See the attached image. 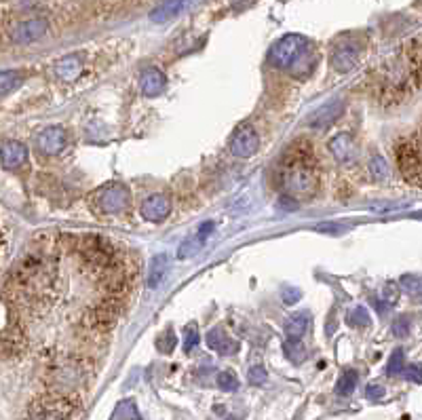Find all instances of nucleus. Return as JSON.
<instances>
[{"label": "nucleus", "mask_w": 422, "mask_h": 420, "mask_svg": "<svg viewBox=\"0 0 422 420\" xmlns=\"http://www.w3.org/2000/svg\"><path fill=\"white\" fill-rule=\"evenodd\" d=\"M28 159V148L20 140H9L3 144V167L5 169H18Z\"/></svg>", "instance_id": "21"}, {"label": "nucleus", "mask_w": 422, "mask_h": 420, "mask_svg": "<svg viewBox=\"0 0 422 420\" xmlns=\"http://www.w3.org/2000/svg\"><path fill=\"white\" fill-rule=\"evenodd\" d=\"M167 77L159 68H146L140 77V89L146 98H157L165 91Z\"/></svg>", "instance_id": "19"}, {"label": "nucleus", "mask_w": 422, "mask_h": 420, "mask_svg": "<svg viewBox=\"0 0 422 420\" xmlns=\"http://www.w3.org/2000/svg\"><path fill=\"white\" fill-rule=\"evenodd\" d=\"M260 148V138L251 125H241L230 142V152L239 159H249L258 152Z\"/></svg>", "instance_id": "10"}, {"label": "nucleus", "mask_w": 422, "mask_h": 420, "mask_svg": "<svg viewBox=\"0 0 422 420\" xmlns=\"http://www.w3.org/2000/svg\"><path fill=\"white\" fill-rule=\"evenodd\" d=\"M399 285L403 291L407 294H422V275H414V273H407L399 279Z\"/></svg>", "instance_id": "31"}, {"label": "nucleus", "mask_w": 422, "mask_h": 420, "mask_svg": "<svg viewBox=\"0 0 422 420\" xmlns=\"http://www.w3.org/2000/svg\"><path fill=\"white\" fill-rule=\"evenodd\" d=\"M190 3V0H165L163 5H159L152 13H150V20L154 24H165L173 18H178L182 13V9Z\"/></svg>", "instance_id": "24"}, {"label": "nucleus", "mask_w": 422, "mask_h": 420, "mask_svg": "<svg viewBox=\"0 0 422 420\" xmlns=\"http://www.w3.org/2000/svg\"><path fill=\"white\" fill-rule=\"evenodd\" d=\"M283 353H285V357L291 361V363H302L304 359H306V346L300 342V340H285V344H283Z\"/></svg>", "instance_id": "28"}, {"label": "nucleus", "mask_w": 422, "mask_h": 420, "mask_svg": "<svg viewBox=\"0 0 422 420\" xmlns=\"http://www.w3.org/2000/svg\"><path fill=\"white\" fill-rule=\"evenodd\" d=\"M228 420H235V418H228Z\"/></svg>", "instance_id": "44"}, {"label": "nucleus", "mask_w": 422, "mask_h": 420, "mask_svg": "<svg viewBox=\"0 0 422 420\" xmlns=\"http://www.w3.org/2000/svg\"><path fill=\"white\" fill-rule=\"evenodd\" d=\"M68 239H70V249L81 260V264L87 270L95 273L98 277L102 273H106L108 268H112L117 262H121L117 245L104 235L87 232V235L68 237Z\"/></svg>", "instance_id": "5"}, {"label": "nucleus", "mask_w": 422, "mask_h": 420, "mask_svg": "<svg viewBox=\"0 0 422 420\" xmlns=\"http://www.w3.org/2000/svg\"><path fill=\"white\" fill-rule=\"evenodd\" d=\"M169 268H171V258H169V256H165V254H157V256L150 260L148 287H150V289H157V287L163 283V279L167 277Z\"/></svg>", "instance_id": "23"}, {"label": "nucleus", "mask_w": 422, "mask_h": 420, "mask_svg": "<svg viewBox=\"0 0 422 420\" xmlns=\"http://www.w3.org/2000/svg\"><path fill=\"white\" fill-rule=\"evenodd\" d=\"M129 205V190L123 184L106 186L98 197V207L102 214H119Z\"/></svg>", "instance_id": "11"}, {"label": "nucleus", "mask_w": 422, "mask_h": 420, "mask_svg": "<svg viewBox=\"0 0 422 420\" xmlns=\"http://www.w3.org/2000/svg\"><path fill=\"white\" fill-rule=\"evenodd\" d=\"M346 321H348V325H355V327H365V325H369V323H371V317H369V310H367L365 306H355V308L348 313Z\"/></svg>", "instance_id": "30"}, {"label": "nucleus", "mask_w": 422, "mask_h": 420, "mask_svg": "<svg viewBox=\"0 0 422 420\" xmlns=\"http://www.w3.org/2000/svg\"><path fill=\"white\" fill-rule=\"evenodd\" d=\"M83 405V397L41 393L28 405L24 420H72Z\"/></svg>", "instance_id": "6"}, {"label": "nucleus", "mask_w": 422, "mask_h": 420, "mask_svg": "<svg viewBox=\"0 0 422 420\" xmlns=\"http://www.w3.org/2000/svg\"><path fill=\"white\" fill-rule=\"evenodd\" d=\"M403 369H405V353L401 348H397V350H393L388 363H386V374L397 376V374H403Z\"/></svg>", "instance_id": "33"}, {"label": "nucleus", "mask_w": 422, "mask_h": 420, "mask_svg": "<svg viewBox=\"0 0 422 420\" xmlns=\"http://www.w3.org/2000/svg\"><path fill=\"white\" fill-rule=\"evenodd\" d=\"M26 81V74L22 70H3V77H0V87H3V96H9L13 89L22 87Z\"/></svg>", "instance_id": "26"}, {"label": "nucleus", "mask_w": 422, "mask_h": 420, "mask_svg": "<svg viewBox=\"0 0 422 420\" xmlns=\"http://www.w3.org/2000/svg\"><path fill=\"white\" fill-rule=\"evenodd\" d=\"M369 176L374 180H378V182H382V180L388 178V165H386V161L380 155L371 157V161H369Z\"/></svg>", "instance_id": "32"}, {"label": "nucleus", "mask_w": 422, "mask_h": 420, "mask_svg": "<svg viewBox=\"0 0 422 420\" xmlns=\"http://www.w3.org/2000/svg\"><path fill=\"white\" fill-rule=\"evenodd\" d=\"M26 346V332L22 323L13 317L9 319V313L5 308V325H3V355L7 359L18 357Z\"/></svg>", "instance_id": "9"}, {"label": "nucleus", "mask_w": 422, "mask_h": 420, "mask_svg": "<svg viewBox=\"0 0 422 420\" xmlns=\"http://www.w3.org/2000/svg\"><path fill=\"white\" fill-rule=\"evenodd\" d=\"M66 144H68V133H66L64 127H58V125L47 127L39 136V148H41V152H45L49 157H55V155L64 152Z\"/></svg>", "instance_id": "14"}, {"label": "nucleus", "mask_w": 422, "mask_h": 420, "mask_svg": "<svg viewBox=\"0 0 422 420\" xmlns=\"http://www.w3.org/2000/svg\"><path fill=\"white\" fill-rule=\"evenodd\" d=\"M308 323H310V317H308V313H294V315H289L287 319H285V336L289 338V340H300L304 334H306V329H308Z\"/></svg>", "instance_id": "25"}, {"label": "nucleus", "mask_w": 422, "mask_h": 420, "mask_svg": "<svg viewBox=\"0 0 422 420\" xmlns=\"http://www.w3.org/2000/svg\"><path fill=\"white\" fill-rule=\"evenodd\" d=\"M405 81L411 89L422 87V39L416 41L407 51V74Z\"/></svg>", "instance_id": "18"}, {"label": "nucleus", "mask_w": 422, "mask_h": 420, "mask_svg": "<svg viewBox=\"0 0 422 420\" xmlns=\"http://www.w3.org/2000/svg\"><path fill=\"white\" fill-rule=\"evenodd\" d=\"M327 150L338 163H350L357 159V144L348 133H336L327 142Z\"/></svg>", "instance_id": "15"}, {"label": "nucleus", "mask_w": 422, "mask_h": 420, "mask_svg": "<svg viewBox=\"0 0 422 420\" xmlns=\"http://www.w3.org/2000/svg\"><path fill=\"white\" fill-rule=\"evenodd\" d=\"M420 140H422V133H420Z\"/></svg>", "instance_id": "45"}, {"label": "nucleus", "mask_w": 422, "mask_h": 420, "mask_svg": "<svg viewBox=\"0 0 422 420\" xmlns=\"http://www.w3.org/2000/svg\"><path fill=\"white\" fill-rule=\"evenodd\" d=\"M199 342H201V338H199V329H197V325H194V323L186 325V329H184V350L190 353Z\"/></svg>", "instance_id": "34"}, {"label": "nucleus", "mask_w": 422, "mask_h": 420, "mask_svg": "<svg viewBox=\"0 0 422 420\" xmlns=\"http://www.w3.org/2000/svg\"><path fill=\"white\" fill-rule=\"evenodd\" d=\"M211 230H213V222H205V224H203V228H199V235H197V239H199V241L203 243V241L207 239V235H209Z\"/></svg>", "instance_id": "42"}, {"label": "nucleus", "mask_w": 422, "mask_h": 420, "mask_svg": "<svg viewBox=\"0 0 422 420\" xmlns=\"http://www.w3.org/2000/svg\"><path fill=\"white\" fill-rule=\"evenodd\" d=\"M268 60L272 66L287 70L294 77H308L317 64V55H315L310 43L300 34H287V37L279 39L270 47Z\"/></svg>", "instance_id": "4"}, {"label": "nucleus", "mask_w": 422, "mask_h": 420, "mask_svg": "<svg viewBox=\"0 0 422 420\" xmlns=\"http://www.w3.org/2000/svg\"><path fill=\"white\" fill-rule=\"evenodd\" d=\"M81 72H83V60H81L79 53L66 55V58H62V60L55 64V74H58L62 81H66V83L77 81V79L81 77Z\"/></svg>", "instance_id": "22"}, {"label": "nucleus", "mask_w": 422, "mask_h": 420, "mask_svg": "<svg viewBox=\"0 0 422 420\" xmlns=\"http://www.w3.org/2000/svg\"><path fill=\"white\" fill-rule=\"evenodd\" d=\"M393 334H395L397 338L407 336V334H409V319H407V317H399V319H395V323H393Z\"/></svg>", "instance_id": "39"}, {"label": "nucleus", "mask_w": 422, "mask_h": 420, "mask_svg": "<svg viewBox=\"0 0 422 420\" xmlns=\"http://www.w3.org/2000/svg\"><path fill=\"white\" fill-rule=\"evenodd\" d=\"M300 289H285V294H283V300H285V304H296L298 300H300Z\"/></svg>", "instance_id": "40"}, {"label": "nucleus", "mask_w": 422, "mask_h": 420, "mask_svg": "<svg viewBox=\"0 0 422 420\" xmlns=\"http://www.w3.org/2000/svg\"><path fill=\"white\" fill-rule=\"evenodd\" d=\"M218 386H220L222 391H226V393H232V391L239 388V380H237V376H235L232 372H222V374L218 376Z\"/></svg>", "instance_id": "35"}, {"label": "nucleus", "mask_w": 422, "mask_h": 420, "mask_svg": "<svg viewBox=\"0 0 422 420\" xmlns=\"http://www.w3.org/2000/svg\"><path fill=\"white\" fill-rule=\"evenodd\" d=\"M275 182L283 195L296 201L315 197L319 190V161L306 142H296L283 152Z\"/></svg>", "instance_id": "2"}, {"label": "nucleus", "mask_w": 422, "mask_h": 420, "mask_svg": "<svg viewBox=\"0 0 422 420\" xmlns=\"http://www.w3.org/2000/svg\"><path fill=\"white\" fill-rule=\"evenodd\" d=\"M171 211V203L165 195H150L148 199H144L140 214L146 222H161L169 216Z\"/></svg>", "instance_id": "16"}, {"label": "nucleus", "mask_w": 422, "mask_h": 420, "mask_svg": "<svg viewBox=\"0 0 422 420\" xmlns=\"http://www.w3.org/2000/svg\"><path fill=\"white\" fill-rule=\"evenodd\" d=\"M247 380H249V384H253V386H262V384L268 380V374H266V369H264L262 365H253V367H249V372H247Z\"/></svg>", "instance_id": "37"}, {"label": "nucleus", "mask_w": 422, "mask_h": 420, "mask_svg": "<svg viewBox=\"0 0 422 420\" xmlns=\"http://www.w3.org/2000/svg\"><path fill=\"white\" fill-rule=\"evenodd\" d=\"M342 110H344V104L340 100H329L308 117V125L315 129H323V127L331 125L342 114Z\"/></svg>", "instance_id": "17"}, {"label": "nucleus", "mask_w": 422, "mask_h": 420, "mask_svg": "<svg viewBox=\"0 0 422 420\" xmlns=\"http://www.w3.org/2000/svg\"><path fill=\"white\" fill-rule=\"evenodd\" d=\"M93 363L87 357H64L53 361L45 372L47 391L45 393H60V395H77L83 397L81 391L93 378Z\"/></svg>", "instance_id": "3"}, {"label": "nucleus", "mask_w": 422, "mask_h": 420, "mask_svg": "<svg viewBox=\"0 0 422 420\" xmlns=\"http://www.w3.org/2000/svg\"><path fill=\"white\" fill-rule=\"evenodd\" d=\"M49 30V24L47 20H41V18H34V20H26V22H20L13 32H11V39L13 43L18 45H30V43H37L41 41Z\"/></svg>", "instance_id": "12"}, {"label": "nucleus", "mask_w": 422, "mask_h": 420, "mask_svg": "<svg viewBox=\"0 0 422 420\" xmlns=\"http://www.w3.org/2000/svg\"><path fill=\"white\" fill-rule=\"evenodd\" d=\"M253 3H256V0H230L232 9H237V11H243V9H247V7H251Z\"/></svg>", "instance_id": "43"}, {"label": "nucleus", "mask_w": 422, "mask_h": 420, "mask_svg": "<svg viewBox=\"0 0 422 420\" xmlns=\"http://www.w3.org/2000/svg\"><path fill=\"white\" fill-rule=\"evenodd\" d=\"M359 55H361V49H359V45L357 43H352V41H342L336 49H334V53H331V66H334V70H338V72H350L355 66H357V62H359Z\"/></svg>", "instance_id": "13"}, {"label": "nucleus", "mask_w": 422, "mask_h": 420, "mask_svg": "<svg viewBox=\"0 0 422 420\" xmlns=\"http://www.w3.org/2000/svg\"><path fill=\"white\" fill-rule=\"evenodd\" d=\"M395 159L399 173L411 186L422 188V140L405 138L395 146Z\"/></svg>", "instance_id": "7"}, {"label": "nucleus", "mask_w": 422, "mask_h": 420, "mask_svg": "<svg viewBox=\"0 0 422 420\" xmlns=\"http://www.w3.org/2000/svg\"><path fill=\"white\" fill-rule=\"evenodd\" d=\"M365 395H367V399H380V397H384V388L378 384H371V386H367Z\"/></svg>", "instance_id": "41"}, {"label": "nucleus", "mask_w": 422, "mask_h": 420, "mask_svg": "<svg viewBox=\"0 0 422 420\" xmlns=\"http://www.w3.org/2000/svg\"><path fill=\"white\" fill-rule=\"evenodd\" d=\"M173 346H176V334H173V329L163 332V334L159 336V340H157V348H159L161 353H171Z\"/></svg>", "instance_id": "36"}, {"label": "nucleus", "mask_w": 422, "mask_h": 420, "mask_svg": "<svg viewBox=\"0 0 422 420\" xmlns=\"http://www.w3.org/2000/svg\"><path fill=\"white\" fill-rule=\"evenodd\" d=\"M399 294H401V289H397L395 283H386V285L380 289V294L376 296V306H378V310H384V308H390L393 304H397Z\"/></svg>", "instance_id": "27"}, {"label": "nucleus", "mask_w": 422, "mask_h": 420, "mask_svg": "<svg viewBox=\"0 0 422 420\" xmlns=\"http://www.w3.org/2000/svg\"><path fill=\"white\" fill-rule=\"evenodd\" d=\"M205 342H207V346H209L211 350H216L218 355H224V357L235 355L237 348H239L237 340H232L222 327H211V329L207 332V336H205Z\"/></svg>", "instance_id": "20"}, {"label": "nucleus", "mask_w": 422, "mask_h": 420, "mask_svg": "<svg viewBox=\"0 0 422 420\" xmlns=\"http://www.w3.org/2000/svg\"><path fill=\"white\" fill-rule=\"evenodd\" d=\"M357 382H359L357 372H355V369H348V372H344V374L340 376V380L336 382V393H338L340 397H346V395H350V393L357 388Z\"/></svg>", "instance_id": "29"}, {"label": "nucleus", "mask_w": 422, "mask_h": 420, "mask_svg": "<svg viewBox=\"0 0 422 420\" xmlns=\"http://www.w3.org/2000/svg\"><path fill=\"white\" fill-rule=\"evenodd\" d=\"M121 310H123V304L117 298H108V300H104V302L87 308V313H85V327L91 329V332H106V329H110L117 323Z\"/></svg>", "instance_id": "8"}, {"label": "nucleus", "mask_w": 422, "mask_h": 420, "mask_svg": "<svg viewBox=\"0 0 422 420\" xmlns=\"http://www.w3.org/2000/svg\"><path fill=\"white\" fill-rule=\"evenodd\" d=\"M403 374H405L407 380H411V382H416V384H422V363H411V365H407V367L403 369Z\"/></svg>", "instance_id": "38"}, {"label": "nucleus", "mask_w": 422, "mask_h": 420, "mask_svg": "<svg viewBox=\"0 0 422 420\" xmlns=\"http://www.w3.org/2000/svg\"><path fill=\"white\" fill-rule=\"evenodd\" d=\"M55 241H47L26 254L7 277V300L26 304H45L55 289L58 251Z\"/></svg>", "instance_id": "1"}]
</instances>
